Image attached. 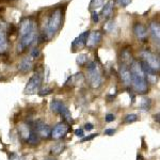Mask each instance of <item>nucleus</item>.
<instances>
[{"label":"nucleus","instance_id":"f257e3e1","mask_svg":"<svg viewBox=\"0 0 160 160\" xmlns=\"http://www.w3.org/2000/svg\"><path fill=\"white\" fill-rule=\"evenodd\" d=\"M130 75H131V84L135 91L139 94H145L149 90V81L146 75L142 72L139 62L132 61L130 64Z\"/></svg>","mask_w":160,"mask_h":160},{"label":"nucleus","instance_id":"f03ea898","mask_svg":"<svg viewBox=\"0 0 160 160\" xmlns=\"http://www.w3.org/2000/svg\"><path fill=\"white\" fill-rule=\"evenodd\" d=\"M62 22V10L61 8H57L55 11L51 13L49 19H48L47 27H46V37L48 39L53 37V35L58 32V30L61 27Z\"/></svg>","mask_w":160,"mask_h":160},{"label":"nucleus","instance_id":"7ed1b4c3","mask_svg":"<svg viewBox=\"0 0 160 160\" xmlns=\"http://www.w3.org/2000/svg\"><path fill=\"white\" fill-rule=\"evenodd\" d=\"M88 73H89V79H90V85L94 89H97L103 84V75H101L100 68L96 62H90L88 64Z\"/></svg>","mask_w":160,"mask_h":160},{"label":"nucleus","instance_id":"20e7f679","mask_svg":"<svg viewBox=\"0 0 160 160\" xmlns=\"http://www.w3.org/2000/svg\"><path fill=\"white\" fill-rule=\"evenodd\" d=\"M41 84H42V75L39 73H35L28 80L24 93L25 94H35L39 90Z\"/></svg>","mask_w":160,"mask_h":160},{"label":"nucleus","instance_id":"39448f33","mask_svg":"<svg viewBox=\"0 0 160 160\" xmlns=\"http://www.w3.org/2000/svg\"><path fill=\"white\" fill-rule=\"evenodd\" d=\"M141 57H142V60L145 61L147 64L151 66L154 70L158 72L160 68V62H159V58H158L156 55L152 52L149 50H143L141 53Z\"/></svg>","mask_w":160,"mask_h":160},{"label":"nucleus","instance_id":"423d86ee","mask_svg":"<svg viewBox=\"0 0 160 160\" xmlns=\"http://www.w3.org/2000/svg\"><path fill=\"white\" fill-rule=\"evenodd\" d=\"M68 130H70V126L65 122H61V123L57 124L56 126H55V128L51 130L50 137H52L56 140H59V139L63 138L67 133Z\"/></svg>","mask_w":160,"mask_h":160},{"label":"nucleus","instance_id":"0eeeda50","mask_svg":"<svg viewBox=\"0 0 160 160\" xmlns=\"http://www.w3.org/2000/svg\"><path fill=\"white\" fill-rule=\"evenodd\" d=\"M101 39H103V33L100 31H92V32H90L87 41L88 48H90V49L95 48L100 43Z\"/></svg>","mask_w":160,"mask_h":160},{"label":"nucleus","instance_id":"6e6552de","mask_svg":"<svg viewBox=\"0 0 160 160\" xmlns=\"http://www.w3.org/2000/svg\"><path fill=\"white\" fill-rule=\"evenodd\" d=\"M120 77H121L122 81L126 87L131 85V75H130V70L128 65L123 64V63L121 64V66H120Z\"/></svg>","mask_w":160,"mask_h":160},{"label":"nucleus","instance_id":"1a4fd4ad","mask_svg":"<svg viewBox=\"0 0 160 160\" xmlns=\"http://www.w3.org/2000/svg\"><path fill=\"white\" fill-rule=\"evenodd\" d=\"M89 34H90V31H84L79 37H77L76 39H74L73 43H72V48H73L74 50L75 49H81L82 47H84V46L87 45Z\"/></svg>","mask_w":160,"mask_h":160},{"label":"nucleus","instance_id":"9d476101","mask_svg":"<svg viewBox=\"0 0 160 160\" xmlns=\"http://www.w3.org/2000/svg\"><path fill=\"white\" fill-rule=\"evenodd\" d=\"M35 129H37V135H39V137L45 138V139L49 138V137H50V135H51V128L48 126L47 124L43 123L42 121H37V122Z\"/></svg>","mask_w":160,"mask_h":160},{"label":"nucleus","instance_id":"9b49d317","mask_svg":"<svg viewBox=\"0 0 160 160\" xmlns=\"http://www.w3.org/2000/svg\"><path fill=\"white\" fill-rule=\"evenodd\" d=\"M133 33H135L136 37L141 42H145L146 37H147V29L145 28V26L142 24L137 23L133 26Z\"/></svg>","mask_w":160,"mask_h":160},{"label":"nucleus","instance_id":"f8f14e48","mask_svg":"<svg viewBox=\"0 0 160 160\" xmlns=\"http://www.w3.org/2000/svg\"><path fill=\"white\" fill-rule=\"evenodd\" d=\"M149 32L152 35V39L157 46H159V41H160V26L157 22H152L149 24Z\"/></svg>","mask_w":160,"mask_h":160},{"label":"nucleus","instance_id":"ddd939ff","mask_svg":"<svg viewBox=\"0 0 160 160\" xmlns=\"http://www.w3.org/2000/svg\"><path fill=\"white\" fill-rule=\"evenodd\" d=\"M32 66H33L32 58H31V57H26V58H24V59L20 61L19 64H18V70H19L20 73L26 74L32 70Z\"/></svg>","mask_w":160,"mask_h":160},{"label":"nucleus","instance_id":"4468645a","mask_svg":"<svg viewBox=\"0 0 160 160\" xmlns=\"http://www.w3.org/2000/svg\"><path fill=\"white\" fill-rule=\"evenodd\" d=\"M113 8H114V2L112 0H109L108 2H106L104 4V8L101 10V16L104 19H109L110 17L112 16L113 13Z\"/></svg>","mask_w":160,"mask_h":160},{"label":"nucleus","instance_id":"2eb2a0df","mask_svg":"<svg viewBox=\"0 0 160 160\" xmlns=\"http://www.w3.org/2000/svg\"><path fill=\"white\" fill-rule=\"evenodd\" d=\"M8 47H9V42H8L6 31L0 27V53L6 52Z\"/></svg>","mask_w":160,"mask_h":160},{"label":"nucleus","instance_id":"dca6fc26","mask_svg":"<svg viewBox=\"0 0 160 160\" xmlns=\"http://www.w3.org/2000/svg\"><path fill=\"white\" fill-rule=\"evenodd\" d=\"M139 64H140V67H141V70H142V72H143L145 75H147V76H155L156 73H157L156 70H153V68L151 67L145 61H143V60H141Z\"/></svg>","mask_w":160,"mask_h":160},{"label":"nucleus","instance_id":"f3484780","mask_svg":"<svg viewBox=\"0 0 160 160\" xmlns=\"http://www.w3.org/2000/svg\"><path fill=\"white\" fill-rule=\"evenodd\" d=\"M64 103L62 100H59V99H53L50 103V110L51 112L53 113H60V111L62 110V108L64 107Z\"/></svg>","mask_w":160,"mask_h":160},{"label":"nucleus","instance_id":"a211bd4d","mask_svg":"<svg viewBox=\"0 0 160 160\" xmlns=\"http://www.w3.org/2000/svg\"><path fill=\"white\" fill-rule=\"evenodd\" d=\"M27 141L31 145H37L39 143L41 139H39V136L37 135V132L35 130H30L28 138H27Z\"/></svg>","mask_w":160,"mask_h":160},{"label":"nucleus","instance_id":"6ab92c4d","mask_svg":"<svg viewBox=\"0 0 160 160\" xmlns=\"http://www.w3.org/2000/svg\"><path fill=\"white\" fill-rule=\"evenodd\" d=\"M121 58H122V63L123 64H126L129 66L130 64L132 63V56H131V52H130L128 49H124L121 53Z\"/></svg>","mask_w":160,"mask_h":160},{"label":"nucleus","instance_id":"aec40b11","mask_svg":"<svg viewBox=\"0 0 160 160\" xmlns=\"http://www.w3.org/2000/svg\"><path fill=\"white\" fill-rule=\"evenodd\" d=\"M66 145L64 143H57L56 145H53L50 149V154L51 155H55V156H58L60 155L61 153H63V151L65 149Z\"/></svg>","mask_w":160,"mask_h":160},{"label":"nucleus","instance_id":"412c9836","mask_svg":"<svg viewBox=\"0 0 160 160\" xmlns=\"http://www.w3.org/2000/svg\"><path fill=\"white\" fill-rule=\"evenodd\" d=\"M59 114H61V116L63 118V121H64L65 123H70V122H72V115H70V110L67 109L66 106H64L62 108V110L60 111Z\"/></svg>","mask_w":160,"mask_h":160},{"label":"nucleus","instance_id":"4be33fe9","mask_svg":"<svg viewBox=\"0 0 160 160\" xmlns=\"http://www.w3.org/2000/svg\"><path fill=\"white\" fill-rule=\"evenodd\" d=\"M109 0H91L90 3V9L92 11H96L97 9L104 6V4L106 2H108Z\"/></svg>","mask_w":160,"mask_h":160},{"label":"nucleus","instance_id":"5701e85b","mask_svg":"<svg viewBox=\"0 0 160 160\" xmlns=\"http://www.w3.org/2000/svg\"><path fill=\"white\" fill-rule=\"evenodd\" d=\"M70 80H73L76 84H81L82 82L84 81V77L81 73H78V74H75L73 77H70Z\"/></svg>","mask_w":160,"mask_h":160},{"label":"nucleus","instance_id":"b1692460","mask_svg":"<svg viewBox=\"0 0 160 160\" xmlns=\"http://www.w3.org/2000/svg\"><path fill=\"white\" fill-rule=\"evenodd\" d=\"M105 30H106L107 32L113 33V32H115V31L118 30V27H116L115 23H113V22H108V23L106 24V26H105Z\"/></svg>","mask_w":160,"mask_h":160},{"label":"nucleus","instance_id":"393cba45","mask_svg":"<svg viewBox=\"0 0 160 160\" xmlns=\"http://www.w3.org/2000/svg\"><path fill=\"white\" fill-rule=\"evenodd\" d=\"M87 61H88V55H85V53H81V55H78V56H77L76 62H77V64L80 65V66L85 64Z\"/></svg>","mask_w":160,"mask_h":160},{"label":"nucleus","instance_id":"a878e982","mask_svg":"<svg viewBox=\"0 0 160 160\" xmlns=\"http://www.w3.org/2000/svg\"><path fill=\"white\" fill-rule=\"evenodd\" d=\"M138 120V115L135 114V113H131V114H127L124 118V122L127 124H130V123H133Z\"/></svg>","mask_w":160,"mask_h":160},{"label":"nucleus","instance_id":"bb28decb","mask_svg":"<svg viewBox=\"0 0 160 160\" xmlns=\"http://www.w3.org/2000/svg\"><path fill=\"white\" fill-rule=\"evenodd\" d=\"M151 106H152V101H151V99H149V98H144L143 100H142V103H141V109L145 110V111L149 110Z\"/></svg>","mask_w":160,"mask_h":160},{"label":"nucleus","instance_id":"cd10ccee","mask_svg":"<svg viewBox=\"0 0 160 160\" xmlns=\"http://www.w3.org/2000/svg\"><path fill=\"white\" fill-rule=\"evenodd\" d=\"M29 132H30V130H29L28 126H26V125H23V126L20 127V135L23 136V137H25L26 139L28 138Z\"/></svg>","mask_w":160,"mask_h":160},{"label":"nucleus","instance_id":"c85d7f7f","mask_svg":"<svg viewBox=\"0 0 160 160\" xmlns=\"http://www.w3.org/2000/svg\"><path fill=\"white\" fill-rule=\"evenodd\" d=\"M41 56V50H39V48L37 47H35V48H33L32 50H31V53H30V57L32 58V59H35V58H39V57Z\"/></svg>","mask_w":160,"mask_h":160},{"label":"nucleus","instance_id":"c756f323","mask_svg":"<svg viewBox=\"0 0 160 160\" xmlns=\"http://www.w3.org/2000/svg\"><path fill=\"white\" fill-rule=\"evenodd\" d=\"M131 3V0H116V4L122 8H125V6H129Z\"/></svg>","mask_w":160,"mask_h":160},{"label":"nucleus","instance_id":"7c9ffc66","mask_svg":"<svg viewBox=\"0 0 160 160\" xmlns=\"http://www.w3.org/2000/svg\"><path fill=\"white\" fill-rule=\"evenodd\" d=\"M52 89L51 88H45V89H43V90L39 91V95L41 96H45V95H48V94H50L51 92H52Z\"/></svg>","mask_w":160,"mask_h":160},{"label":"nucleus","instance_id":"2f4dec72","mask_svg":"<svg viewBox=\"0 0 160 160\" xmlns=\"http://www.w3.org/2000/svg\"><path fill=\"white\" fill-rule=\"evenodd\" d=\"M95 137H98V133H93V135L88 136V137H83L80 142H81V143H83V142H85V141H91V140H93Z\"/></svg>","mask_w":160,"mask_h":160},{"label":"nucleus","instance_id":"473e14b6","mask_svg":"<svg viewBox=\"0 0 160 160\" xmlns=\"http://www.w3.org/2000/svg\"><path fill=\"white\" fill-rule=\"evenodd\" d=\"M99 20V15L96 11H92V22L94 24H97Z\"/></svg>","mask_w":160,"mask_h":160},{"label":"nucleus","instance_id":"72a5a7b5","mask_svg":"<svg viewBox=\"0 0 160 160\" xmlns=\"http://www.w3.org/2000/svg\"><path fill=\"white\" fill-rule=\"evenodd\" d=\"M115 120V115L112 114V113H108V114L106 115V118H105V121L107 122V123H111V122H113Z\"/></svg>","mask_w":160,"mask_h":160},{"label":"nucleus","instance_id":"f704fd0d","mask_svg":"<svg viewBox=\"0 0 160 160\" xmlns=\"http://www.w3.org/2000/svg\"><path fill=\"white\" fill-rule=\"evenodd\" d=\"M75 135H76L77 137L83 138V137H84V132H83V129H76V130H75Z\"/></svg>","mask_w":160,"mask_h":160},{"label":"nucleus","instance_id":"c9c22d12","mask_svg":"<svg viewBox=\"0 0 160 160\" xmlns=\"http://www.w3.org/2000/svg\"><path fill=\"white\" fill-rule=\"evenodd\" d=\"M93 128H94V125H93L92 123H87L84 125V129L88 130V131H89V130H92Z\"/></svg>","mask_w":160,"mask_h":160},{"label":"nucleus","instance_id":"e433bc0d","mask_svg":"<svg viewBox=\"0 0 160 160\" xmlns=\"http://www.w3.org/2000/svg\"><path fill=\"white\" fill-rule=\"evenodd\" d=\"M115 133V129H106L105 130V135L107 136H113Z\"/></svg>","mask_w":160,"mask_h":160},{"label":"nucleus","instance_id":"4c0bfd02","mask_svg":"<svg viewBox=\"0 0 160 160\" xmlns=\"http://www.w3.org/2000/svg\"><path fill=\"white\" fill-rule=\"evenodd\" d=\"M154 118H155V120L157 122H159V113H157V114H155L154 115Z\"/></svg>","mask_w":160,"mask_h":160},{"label":"nucleus","instance_id":"58836bf2","mask_svg":"<svg viewBox=\"0 0 160 160\" xmlns=\"http://www.w3.org/2000/svg\"><path fill=\"white\" fill-rule=\"evenodd\" d=\"M44 160H57L56 158H52V157H49V158H45Z\"/></svg>","mask_w":160,"mask_h":160}]
</instances>
